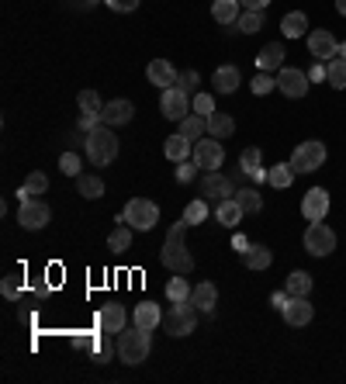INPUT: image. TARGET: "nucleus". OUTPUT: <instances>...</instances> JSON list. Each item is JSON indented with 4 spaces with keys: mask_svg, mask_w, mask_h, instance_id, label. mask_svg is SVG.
I'll return each mask as SVG.
<instances>
[{
    "mask_svg": "<svg viewBox=\"0 0 346 384\" xmlns=\"http://www.w3.org/2000/svg\"><path fill=\"white\" fill-rule=\"evenodd\" d=\"M305 253L312 256H329L336 250V232L326 225V222H308V229H305Z\"/></svg>",
    "mask_w": 346,
    "mask_h": 384,
    "instance_id": "423d86ee",
    "label": "nucleus"
},
{
    "mask_svg": "<svg viewBox=\"0 0 346 384\" xmlns=\"http://www.w3.org/2000/svg\"><path fill=\"white\" fill-rule=\"evenodd\" d=\"M73 7H80V11H90V7H97V0H70Z\"/></svg>",
    "mask_w": 346,
    "mask_h": 384,
    "instance_id": "4d7b16f0",
    "label": "nucleus"
},
{
    "mask_svg": "<svg viewBox=\"0 0 346 384\" xmlns=\"http://www.w3.org/2000/svg\"><path fill=\"white\" fill-rule=\"evenodd\" d=\"M329 194H326V187H312L308 194L302 198V215L308 222H326V215H329Z\"/></svg>",
    "mask_w": 346,
    "mask_h": 384,
    "instance_id": "ddd939ff",
    "label": "nucleus"
},
{
    "mask_svg": "<svg viewBox=\"0 0 346 384\" xmlns=\"http://www.w3.org/2000/svg\"><path fill=\"white\" fill-rule=\"evenodd\" d=\"M191 301L201 308V315H215L218 288L212 284V281H201V284H194V291H191Z\"/></svg>",
    "mask_w": 346,
    "mask_h": 384,
    "instance_id": "412c9836",
    "label": "nucleus"
},
{
    "mask_svg": "<svg viewBox=\"0 0 346 384\" xmlns=\"http://www.w3.org/2000/svg\"><path fill=\"white\" fill-rule=\"evenodd\" d=\"M250 246H253V243H250L246 236H236V239H232V250H236L239 256H246V253H250Z\"/></svg>",
    "mask_w": 346,
    "mask_h": 384,
    "instance_id": "864d4df0",
    "label": "nucleus"
},
{
    "mask_svg": "<svg viewBox=\"0 0 346 384\" xmlns=\"http://www.w3.org/2000/svg\"><path fill=\"white\" fill-rule=\"evenodd\" d=\"M191 284H187V277H173L170 284H167V301H187L191 298Z\"/></svg>",
    "mask_w": 346,
    "mask_h": 384,
    "instance_id": "a19ab883",
    "label": "nucleus"
},
{
    "mask_svg": "<svg viewBox=\"0 0 346 384\" xmlns=\"http://www.w3.org/2000/svg\"><path fill=\"white\" fill-rule=\"evenodd\" d=\"M45 191H49V177L39 173V170H32L28 177H25V184L18 187V198L28 201V198H39V194H45Z\"/></svg>",
    "mask_w": 346,
    "mask_h": 384,
    "instance_id": "b1692460",
    "label": "nucleus"
},
{
    "mask_svg": "<svg viewBox=\"0 0 346 384\" xmlns=\"http://www.w3.org/2000/svg\"><path fill=\"white\" fill-rule=\"evenodd\" d=\"M205 132H208V118H205V115H198V111H191V115L180 122V135H187L191 142H198Z\"/></svg>",
    "mask_w": 346,
    "mask_h": 384,
    "instance_id": "7c9ffc66",
    "label": "nucleus"
},
{
    "mask_svg": "<svg viewBox=\"0 0 346 384\" xmlns=\"http://www.w3.org/2000/svg\"><path fill=\"white\" fill-rule=\"evenodd\" d=\"M198 319H201V308L194 301H170V312L163 315V329L170 336H191L198 329Z\"/></svg>",
    "mask_w": 346,
    "mask_h": 384,
    "instance_id": "20e7f679",
    "label": "nucleus"
},
{
    "mask_svg": "<svg viewBox=\"0 0 346 384\" xmlns=\"http://www.w3.org/2000/svg\"><path fill=\"white\" fill-rule=\"evenodd\" d=\"M284 288L291 291V298H308V295H312V274H305V270H291L288 281H284Z\"/></svg>",
    "mask_w": 346,
    "mask_h": 384,
    "instance_id": "c85d7f7f",
    "label": "nucleus"
},
{
    "mask_svg": "<svg viewBox=\"0 0 346 384\" xmlns=\"http://www.w3.org/2000/svg\"><path fill=\"white\" fill-rule=\"evenodd\" d=\"M326 84L333 87V90H346V59H329L326 63Z\"/></svg>",
    "mask_w": 346,
    "mask_h": 384,
    "instance_id": "72a5a7b5",
    "label": "nucleus"
},
{
    "mask_svg": "<svg viewBox=\"0 0 346 384\" xmlns=\"http://www.w3.org/2000/svg\"><path fill=\"white\" fill-rule=\"evenodd\" d=\"M198 80H201V73H198V70H187V73H180V77H177V87H180V90H187V94H194Z\"/></svg>",
    "mask_w": 346,
    "mask_h": 384,
    "instance_id": "49530a36",
    "label": "nucleus"
},
{
    "mask_svg": "<svg viewBox=\"0 0 346 384\" xmlns=\"http://www.w3.org/2000/svg\"><path fill=\"white\" fill-rule=\"evenodd\" d=\"M243 208H239V201L236 198H225V201H218L215 205V222L218 225H225V229H236L239 222H243Z\"/></svg>",
    "mask_w": 346,
    "mask_h": 384,
    "instance_id": "5701e85b",
    "label": "nucleus"
},
{
    "mask_svg": "<svg viewBox=\"0 0 346 384\" xmlns=\"http://www.w3.org/2000/svg\"><path fill=\"white\" fill-rule=\"evenodd\" d=\"M160 222V208L149 198H132L125 205V225H132L135 232H149Z\"/></svg>",
    "mask_w": 346,
    "mask_h": 384,
    "instance_id": "0eeeda50",
    "label": "nucleus"
},
{
    "mask_svg": "<svg viewBox=\"0 0 346 384\" xmlns=\"http://www.w3.org/2000/svg\"><path fill=\"white\" fill-rule=\"evenodd\" d=\"M340 59H346V42H340Z\"/></svg>",
    "mask_w": 346,
    "mask_h": 384,
    "instance_id": "bf43d9fd",
    "label": "nucleus"
},
{
    "mask_svg": "<svg viewBox=\"0 0 346 384\" xmlns=\"http://www.w3.org/2000/svg\"><path fill=\"white\" fill-rule=\"evenodd\" d=\"M132 115H135L132 101H122V97H118V101H108V104H104L101 122H104V125H111V128H118V125H129Z\"/></svg>",
    "mask_w": 346,
    "mask_h": 384,
    "instance_id": "f3484780",
    "label": "nucleus"
},
{
    "mask_svg": "<svg viewBox=\"0 0 346 384\" xmlns=\"http://www.w3.org/2000/svg\"><path fill=\"white\" fill-rule=\"evenodd\" d=\"M149 346H153V340H149V329H122L118 333V343H115V353H118V360L122 364H129V367H139L146 357H149Z\"/></svg>",
    "mask_w": 346,
    "mask_h": 384,
    "instance_id": "7ed1b4c3",
    "label": "nucleus"
},
{
    "mask_svg": "<svg viewBox=\"0 0 346 384\" xmlns=\"http://www.w3.org/2000/svg\"><path fill=\"white\" fill-rule=\"evenodd\" d=\"M267 180H270V187L284 191V187H291V180H295V167H291V163H274V167L267 170Z\"/></svg>",
    "mask_w": 346,
    "mask_h": 384,
    "instance_id": "473e14b6",
    "label": "nucleus"
},
{
    "mask_svg": "<svg viewBox=\"0 0 346 384\" xmlns=\"http://www.w3.org/2000/svg\"><path fill=\"white\" fill-rule=\"evenodd\" d=\"M308 87H312V80H308V73L305 70H295V66H284V70H277V90L284 94V97H305L308 94Z\"/></svg>",
    "mask_w": 346,
    "mask_h": 384,
    "instance_id": "f8f14e48",
    "label": "nucleus"
},
{
    "mask_svg": "<svg viewBox=\"0 0 346 384\" xmlns=\"http://www.w3.org/2000/svg\"><path fill=\"white\" fill-rule=\"evenodd\" d=\"M160 108H163V115L170 118V122H184L191 111H194V97L187 94V90H180V87L173 84L163 90V97H160Z\"/></svg>",
    "mask_w": 346,
    "mask_h": 384,
    "instance_id": "6e6552de",
    "label": "nucleus"
},
{
    "mask_svg": "<svg viewBox=\"0 0 346 384\" xmlns=\"http://www.w3.org/2000/svg\"><path fill=\"white\" fill-rule=\"evenodd\" d=\"M132 232H135V229L122 222V225L108 236V250H111V253H125V250H132Z\"/></svg>",
    "mask_w": 346,
    "mask_h": 384,
    "instance_id": "c9c22d12",
    "label": "nucleus"
},
{
    "mask_svg": "<svg viewBox=\"0 0 346 384\" xmlns=\"http://www.w3.org/2000/svg\"><path fill=\"white\" fill-rule=\"evenodd\" d=\"M132 322L139 326V329H160V322H163V312H160V305L156 301H142V305H135L132 308Z\"/></svg>",
    "mask_w": 346,
    "mask_h": 384,
    "instance_id": "a211bd4d",
    "label": "nucleus"
},
{
    "mask_svg": "<svg viewBox=\"0 0 346 384\" xmlns=\"http://www.w3.org/2000/svg\"><path fill=\"white\" fill-rule=\"evenodd\" d=\"M77 191L84 194L86 201L104 198V180H101V177H94V173H80V177H77Z\"/></svg>",
    "mask_w": 346,
    "mask_h": 384,
    "instance_id": "2f4dec72",
    "label": "nucleus"
},
{
    "mask_svg": "<svg viewBox=\"0 0 346 384\" xmlns=\"http://www.w3.org/2000/svg\"><path fill=\"white\" fill-rule=\"evenodd\" d=\"M84 146H86V156H90L94 167H111L118 160V135L111 132V125H104V122L94 128V132H86Z\"/></svg>",
    "mask_w": 346,
    "mask_h": 384,
    "instance_id": "f03ea898",
    "label": "nucleus"
},
{
    "mask_svg": "<svg viewBox=\"0 0 346 384\" xmlns=\"http://www.w3.org/2000/svg\"><path fill=\"white\" fill-rule=\"evenodd\" d=\"M243 4V11H263L267 4H274V0H239Z\"/></svg>",
    "mask_w": 346,
    "mask_h": 384,
    "instance_id": "5fc2aeb1",
    "label": "nucleus"
},
{
    "mask_svg": "<svg viewBox=\"0 0 346 384\" xmlns=\"http://www.w3.org/2000/svg\"><path fill=\"white\" fill-rule=\"evenodd\" d=\"M236 28H243V35H257L260 28H263V11H243L239 21H236Z\"/></svg>",
    "mask_w": 346,
    "mask_h": 384,
    "instance_id": "ea45409f",
    "label": "nucleus"
},
{
    "mask_svg": "<svg viewBox=\"0 0 346 384\" xmlns=\"http://www.w3.org/2000/svg\"><path fill=\"white\" fill-rule=\"evenodd\" d=\"M250 87H253V94H257V97H263V94H270V90L277 87V77H270V73H263V70H260Z\"/></svg>",
    "mask_w": 346,
    "mask_h": 384,
    "instance_id": "37998d69",
    "label": "nucleus"
},
{
    "mask_svg": "<svg viewBox=\"0 0 346 384\" xmlns=\"http://www.w3.org/2000/svg\"><path fill=\"white\" fill-rule=\"evenodd\" d=\"M201 194H205V198H215V201H225V198L236 194V187H232V180H229L225 173L208 170L205 180H201Z\"/></svg>",
    "mask_w": 346,
    "mask_h": 384,
    "instance_id": "2eb2a0df",
    "label": "nucleus"
},
{
    "mask_svg": "<svg viewBox=\"0 0 346 384\" xmlns=\"http://www.w3.org/2000/svg\"><path fill=\"white\" fill-rule=\"evenodd\" d=\"M284 45L281 42H270V45H263L260 49V56H257V66L263 70V73H277V70H284Z\"/></svg>",
    "mask_w": 346,
    "mask_h": 384,
    "instance_id": "aec40b11",
    "label": "nucleus"
},
{
    "mask_svg": "<svg viewBox=\"0 0 346 384\" xmlns=\"http://www.w3.org/2000/svg\"><path fill=\"white\" fill-rule=\"evenodd\" d=\"M146 77H149V84L160 87V90H167V87L177 84V70H173V63H167V59H153L149 66H146Z\"/></svg>",
    "mask_w": 346,
    "mask_h": 384,
    "instance_id": "6ab92c4d",
    "label": "nucleus"
},
{
    "mask_svg": "<svg viewBox=\"0 0 346 384\" xmlns=\"http://www.w3.org/2000/svg\"><path fill=\"white\" fill-rule=\"evenodd\" d=\"M90 357H94L97 364H108V360H111V343H108V333L101 336V343H97V350H94Z\"/></svg>",
    "mask_w": 346,
    "mask_h": 384,
    "instance_id": "09e8293b",
    "label": "nucleus"
},
{
    "mask_svg": "<svg viewBox=\"0 0 346 384\" xmlns=\"http://www.w3.org/2000/svg\"><path fill=\"white\" fill-rule=\"evenodd\" d=\"M239 167H243L246 177H253V180H267V170L260 167V149L257 146H250V149L239 153Z\"/></svg>",
    "mask_w": 346,
    "mask_h": 384,
    "instance_id": "a878e982",
    "label": "nucleus"
},
{
    "mask_svg": "<svg viewBox=\"0 0 346 384\" xmlns=\"http://www.w3.org/2000/svg\"><path fill=\"white\" fill-rule=\"evenodd\" d=\"M80 167H84V163H80L77 153H63V156H59V170L66 173V177H80Z\"/></svg>",
    "mask_w": 346,
    "mask_h": 384,
    "instance_id": "c03bdc74",
    "label": "nucleus"
},
{
    "mask_svg": "<svg viewBox=\"0 0 346 384\" xmlns=\"http://www.w3.org/2000/svg\"><path fill=\"white\" fill-rule=\"evenodd\" d=\"M101 125V115H80V122H77V128H80V132H94V128Z\"/></svg>",
    "mask_w": 346,
    "mask_h": 384,
    "instance_id": "603ef678",
    "label": "nucleus"
},
{
    "mask_svg": "<svg viewBox=\"0 0 346 384\" xmlns=\"http://www.w3.org/2000/svg\"><path fill=\"white\" fill-rule=\"evenodd\" d=\"M184 229H187L184 218L173 222L170 232H167V243H163V250H160V263H163L170 274H191V270H194V256H191L187 243H184Z\"/></svg>",
    "mask_w": 346,
    "mask_h": 384,
    "instance_id": "f257e3e1",
    "label": "nucleus"
},
{
    "mask_svg": "<svg viewBox=\"0 0 346 384\" xmlns=\"http://www.w3.org/2000/svg\"><path fill=\"white\" fill-rule=\"evenodd\" d=\"M288 301H291V291H288V288H284V291H274V295H270V305H274L277 312H284V308H288Z\"/></svg>",
    "mask_w": 346,
    "mask_h": 384,
    "instance_id": "3c124183",
    "label": "nucleus"
},
{
    "mask_svg": "<svg viewBox=\"0 0 346 384\" xmlns=\"http://www.w3.org/2000/svg\"><path fill=\"white\" fill-rule=\"evenodd\" d=\"M232 198L239 201V208H243L246 215H260V212H263V198H260V191H253V187H243V191H236Z\"/></svg>",
    "mask_w": 346,
    "mask_h": 384,
    "instance_id": "f704fd0d",
    "label": "nucleus"
},
{
    "mask_svg": "<svg viewBox=\"0 0 346 384\" xmlns=\"http://www.w3.org/2000/svg\"><path fill=\"white\" fill-rule=\"evenodd\" d=\"M201 170L208 173V170H218L222 163H225V146H222V139H198L194 142V156H191Z\"/></svg>",
    "mask_w": 346,
    "mask_h": 384,
    "instance_id": "1a4fd4ad",
    "label": "nucleus"
},
{
    "mask_svg": "<svg viewBox=\"0 0 346 384\" xmlns=\"http://www.w3.org/2000/svg\"><path fill=\"white\" fill-rule=\"evenodd\" d=\"M243 263L250 270H267L274 263V253H270V246H250V253L243 256Z\"/></svg>",
    "mask_w": 346,
    "mask_h": 384,
    "instance_id": "e433bc0d",
    "label": "nucleus"
},
{
    "mask_svg": "<svg viewBox=\"0 0 346 384\" xmlns=\"http://www.w3.org/2000/svg\"><path fill=\"white\" fill-rule=\"evenodd\" d=\"M198 170H201V167H198V163H194V160H191V163H187V160H184V163H180V167H177V180H180V184H191V180H194V177H198Z\"/></svg>",
    "mask_w": 346,
    "mask_h": 384,
    "instance_id": "de8ad7c7",
    "label": "nucleus"
},
{
    "mask_svg": "<svg viewBox=\"0 0 346 384\" xmlns=\"http://www.w3.org/2000/svg\"><path fill=\"white\" fill-rule=\"evenodd\" d=\"M163 156H167L170 163H184L187 156H194V142H191L187 135H170V139L163 142Z\"/></svg>",
    "mask_w": 346,
    "mask_h": 384,
    "instance_id": "4be33fe9",
    "label": "nucleus"
},
{
    "mask_svg": "<svg viewBox=\"0 0 346 384\" xmlns=\"http://www.w3.org/2000/svg\"><path fill=\"white\" fill-rule=\"evenodd\" d=\"M308 52L315 63H329L340 56V39L329 32V28H319V32H308Z\"/></svg>",
    "mask_w": 346,
    "mask_h": 384,
    "instance_id": "9b49d317",
    "label": "nucleus"
},
{
    "mask_svg": "<svg viewBox=\"0 0 346 384\" xmlns=\"http://www.w3.org/2000/svg\"><path fill=\"white\" fill-rule=\"evenodd\" d=\"M104 4H108L115 14H132V11H135L142 0H104Z\"/></svg>",
    "mask_w": 346,
    "mask_h": 384,
    "instance_id": "8fccbe9b",
    "label": "nucleus"
},
{
    "mask_svg": "<svg viewBox=\"0 0 346 384\" xmlns=\"http://www.w3.org/2000/svg\"><path fill=\"white\" fill-rule=\"evenodd\" d=\"M21 291H25V277H21V274H7V277L0 281V295L7 301H18Z\"/></svg>",
    "mask_w": 346,
    "mask_h": 384,
    "instance_id": "58836bf2",
    "label": "nucleus"
},
{
    "mask_svg": "<svg viewBox=\"0 0 346 384\" xmlns=\"http://www.w3.org/2000/svg\"><path fill=\"white\" fill-rule=\"evenodd\" d=\"M125 322H129V312H125V305H104L101 312H97V329L101 333H122L125 329Z\"/></svg>",
    "mask_w": 346,
    "mask_h": 384,
    "instance_id": "4468645a",
    "label": "nucleus"
},
{
    "mask_svg": "<svg viewBox=\"0 0 346 384\" xmlns=\"http://www.w3.org/2000/svg\"><path fill=\"white\" fill-rule=\"evenodd\" d=\"M239 0H215L212 4V18H215L218 25H236L239 21Z\"/></svg>",
    "mask_w": 346,
    "mask_h": 384,
    "instance_id": "cd10ccee",
    "label": "nucleus"
},
{
    "mask_svg": "<svg viewBox=\"0 0 346 384\" xmlns=\"http://www.w3.org/2000/svg\"><path fill=\"white\" fill-rule=\"evenodd\" d=\"M281 32H284V39H302V35H308V18H305L302 11H291V14H284V21H281Z\"/></svg>",
    "mask_w": 346,
    "mask_h": 384,
    "instance_id": "bb28decb",
    "label": "nucleus"
},
{
    "mask_svg": "<svg viewBox=\"0 0 346 384\" xmlns=\"http://www.w3.org/2000/svg\"><path fill=\"white\" fill-rule=\"evenodd\" d=\"M281 315H284V322H288V326L302 329V326H308V322L315 319V308H312V301H308V298H291V301H288V308H284Z\"/></svg>",
    "mask_w": 346,
    "mask_h": 384,
    "instance_id": "dca6fc26",
    "label": "nucleus"
},
{
    "mask_svg": "<svg viewBox=\"0 0 346 384\" xmlns=\"http://www.w3.org/2000/svg\"><path fill=\"white\" fill-rule=\"evenodd\" d=\"M336 11H340V14L346 18V0H336Z\"/></svg>",
    "mask_w": 346,
    "mask_h": 384,
    "instance_id": "13d9d810",
    "label": "nucleus"
},
{
    "mask_svg": "<svg viewBox=\"0 0 346 384\" xmlns=\"http://www.w3.org/2000/svg\"><path fill=\"white\" fill-rule=\"evenodd\" d=\"M232 132H236V122H232V115H225V111H215V115L208 118V135H212V139H232Z\"/></svg>",
    "mask_w": 346,
    "mask_h": 384,
    "instance_id": "c756f323",
    "label": "nucleus"
},
{
    "mask_svg": "<svg viewBox=\"0 0 346 384\" xmlns=\"http://www.w3.org/2000/svg\"><path fill=\"white\" fill-rule=\"evenodd\" d=\"M194 111L205 115V118H212L215 115V97L212 94H194Z\"/></svg>",
    "mask_w": 346,
    "mask_h": 384,
    "instance_id": "a18cd8bd",
    "label": "nucleus"
},
{
    "mask_svg": "<svg viewBox=\"0 0 346 384\" xmlns=\"http://www.w3.org/2000/svg\"><path fill=\"white\" fill-rule=\"evenodd\" d=\"M187 225H201V222H208V201L205 198H198V201H191L187 208H184V215H180Z\"/></svg>",
    "mask_w": 346,
    "mask_h": 384,
    "instance_id": "4c0bfd02",
    "label": "nucleus"
},
{
    "mask_svg": "<svg viewBox=\"0 0 346 384\" xmlns=\"http://www.w3.org/2000/svg\"><path fill=\"white\" fill-rule=\"evenodd\" d=\"M326 142H319V139H308L302 146H295V153H291V167L295 173H315L319 167H326Z\"/></svg>",
    "mask_w": 346,
    "mask_h": 384,
    "instance_id": "39448f33",
    "label": "nucleus"
},
{
    "mask_svg": "<svg viewBox=\"0 0 346 384\" xmlns=\"http://www.w3.org/2000/svg\"><path fill=\"white\" fill-rule=\"evenodd\" d=\"M243 84L236 66H218L215 70V94H236V87Z\"/></svg>",
    "mask_w": 346,
    "mask_h": 384,
    "instance_id": "393cba45",
    "label": "nucleus"
},
{
    "mask_svg": "<svg viewBox=\"0 0 346 384\" xmlns=\"http://www.w3.org/2000/svg\"><path fill=\"white\" fill-rule=\"evenodd\" d=\"M77 104H80L84 115H101V111H104V104H101V97H97L94 90H80V94H77Z\"/></svg>",
    "mask_w": 346,
    "mask_h": 384,
    "instance_id": "79ce46f5",
    "label": "nucleus"
},
{
    "mask_svg": "<svg viewBox=\"0 0 346 384\" xmlns=\"http://www.w3.org/2000/svg\"><path fill=\"white\" fill-rule=\"evenodd\" d=\"M52 222V212H49V205H42L39 198H28V201H21V208H18V225L21 229H28V232H39Z\"/></svg>",
    "mask_w": 346,
    "mask_h": 384,
    "instance_id": "9d476101",
    "label": "nucleus"
},
{
    "mask_svg": "<svg viewBox=\"0 0 346 384\" xmlns=\"http://www.w3.org/2000/svg\"><path fill=\"white\" fill-rule=\"evenodd\" d=\"M308 80H312V84H322V80H326V63H319V66L308 73Z\"/></svg>",
    "mask_w": 346,
    "mask_h": 384,
    "instance_id": "6e6d98bb",
    "label": "nucleus"
}]
</instances>
